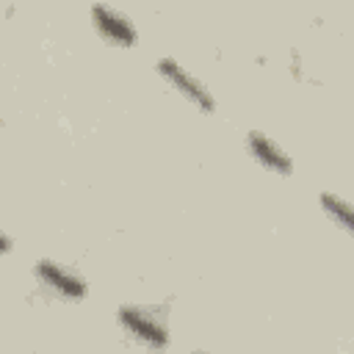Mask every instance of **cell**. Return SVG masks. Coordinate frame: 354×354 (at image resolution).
<instances>
[{
	"instance_id": "8",
	"label": "cell",
	"mask_w": 354,
	"mask_h": 354,
	"mask_svg": "<svg viewBox=\"0 0 354 354\" xmlns=\"http://www.w3.org/2000/svg\"><path fill=\"white\" fill-rule=\"evenodd\" d=\"M0 127H3V119H0Z\"/></svg>"
},
{
	"instance_id": "2",
	"label": "cell",
	"mask_w": 354,
	"mask_h": 354,
	"mask_svg": "<svg viewBox=\"0 0 354 354\" xmlns=\"http://www.w3.org/2000/svg\"><path fill=\"white\" fill-rule=\"evenodd\" d=\"M158 72H160V77L169 83V86H174L191 105H196L202 113H213L216 111V97L210 94V88L199 80V77H194L185 66H180L174 58H160L158 61Z\"/></svg>"
},
{
	"instance_id": "4",
	"label": "cell",
	"mask_w": 354,
	"mask_h": 354,
	"mask_svg": "<svg viewBox=\"0 0 354 354\" xmlns=\"http://www.w3.org/2000/svg\"><path fill=\"white\" fill-rule=\"evenodd\" d=\"M91 22L97 28V33L116 44V47H136L138 44V30L130 22V17H124L122 11H116L108 3H94L91 6Z\"/></svg>"
},
{
	"instance_id": "7",
	"label": "cell",
	"mask_w": 354,
	"mask_h": 354,
	"mask_svg": "<svg viewBox=\"0 0 354 354\" xmlns=\"http://www.w3.org/2000/svg\"><path fill=\"white\" fill-rule=\"evenodd\" d=\"M11 246H14V243H11V238L0 230V254H8V252H11Z\"/></svg>"
},
{
	"instance_id": "5",
	"label": "cell",
	"mask_w": 354,
	"mask_h": 354,
	"mask_svg": "<svg viewBox=\"0 0 354 354\" xmlns=\"http://www.w3.org/2000/svg\"><path fill=\"white\" fill-rule=\"evenodd\" d=\"M246 147H249V155H252L263 169H268V171H274V174H282V177L293 171L290 155H288L274 138H268L266 133L252 130V133L246 136Z\"/></svg>"
},
{
	"instance_id": "3",
	"label": "cell",
	"mask_w": 354,
	"mask_h": 354,
	"mask_svg": "<svg viewBox=\"0 0 354 354\" xmlns=\"http://www.w3.org/2000/svg\"><path fill=\"white\" fill-rule=\"evenodd\" d=\"M33 271H36V279H39L47 290H53L55 296H61V299H66V301H80V299L88 293L86 279H83L77 271H72L69 266L58 263V260L41 257Z\"/></svg>"
},
{
	"instance_id": "1",
	"label": "cell",
	"mask_w": 354,
	"mask_h": 354,
	"mask_svg": "<svg viewBox=\"0 0 354 354\" xmlns=\"http://www.w3.org/2000/svg\"><path fill=\"white\" fill-rule=\"evenodd\" d=\"M116 321H119V326L130 337H136L147 348H166L169 346V329H166V324L155 313H149L144 307L122 304L119 313H116Z\"/></svg>"
},
{
	"instance_id": "6",
	"label": "cell",
	"mask_w": 354,
	"mask_h": 354,
	"mask_svg": "<svg viewBox=\"0 0 354 354\" xmlns=\"http://www.w3.org/2000/svg\"><path fill=\"white\" fill-rule=\"evenodd\" d=\"M321 207H324V213L340 227V230H346V232H351V227H354V216H351V207H348V202L343 199V196H337V194H332V191H321Z\"/></svg>"
}]
</instances>
